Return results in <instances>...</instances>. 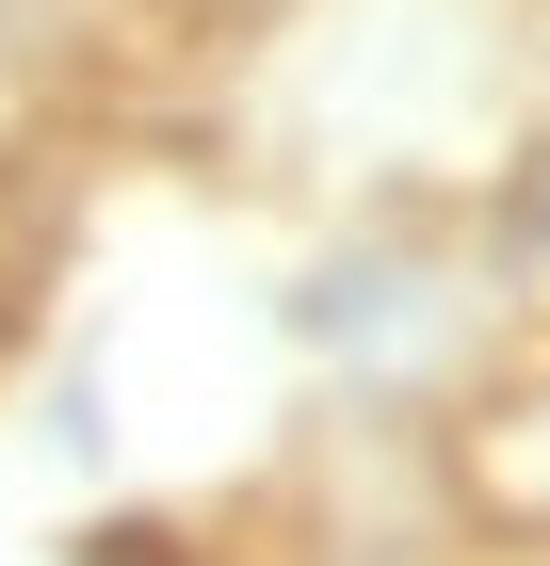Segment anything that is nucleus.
<instances>
[{"label":"nucleus","instance_id":"3","mask_svg":"<svg viewBox=\"0 0 550 566\" xmlns=\"http://www.w3.org/2000/svg\"><path fill=\"white\" fill-rule=\"evenodd\" d=\"M195 17H243V0H195Z\"/></svg>","mask_w":550,"mask_h":566},{"label":"nucleus","instance_id":"1","mask_svg":"<svg viewBox=\"0 0 550 566\" xmlns=\"http://www.w3.org/2000/svg\"><path fill=\"white\" fill-rule=\"evenodd\" d=\"M502 324H518L502 260H486L437 195H356V211L292 260V340H308V373H324L356 421H437V405H469L486 356H502Z\"/></svg>","mask_w":550,"mask_h":566},{"label":"nucleus","instance_id":"2","mask_svg":"<svg viewBox=\"0 0 550 566\" xmlns=\"http://www.w3.org/2000/svg\"><path fill=\"white\" fill-rule=\"evenodd\" d=\"M486 260H502V292L518 307H550V146H518L502 178H486V227H469Z\"/></svg>","mask_w":550,"mask_h":566}]
</instances>
